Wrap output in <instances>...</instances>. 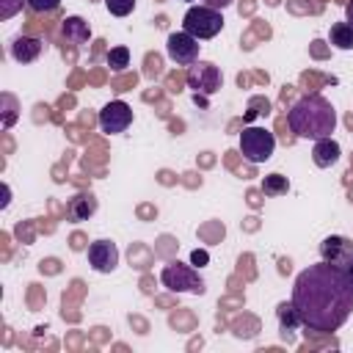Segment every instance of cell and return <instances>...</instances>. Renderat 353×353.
Segmentation results:
<instances>
[{
    "label": "cell",
    "instance_id": "2e32d148",
    "mask_svg": "<svg viewBox=\"0 0 353 353\" xmlns=\"http://www.w3.org/2000/svg\"><path fill=\"white\" fill-rule=\"evenodd\" d=\"M328 41L336 50H353V25L347 19L345 22H334L331 30H328Z\"/></svg>",
    "mask_w": 353,
    "mask_h": 353
},
{
    "label": "cell",
    "instance_id": "4fadbf2b",
    "mask_svg": "<svg viewBox=\"0 0 353 353\" xmlns=\"http://www.w3.org/2000/svg\"><path fill=\"white\" fill-rule=\"evenodd\" d=\"M61 36L69 44H85L91 39V28L83 17H66L63 25H61Z\"/></svg>",
    "mask_w": 353,
    "mask_h": 353
},
{
    "label": "cell",
    "instance_id": "5bb4252c",
    "mask_svg": "<svg viewBox=\"0 0 353 353\" xmlns=\"http://www.w3.org/2000/svg\"><path fill=\"white\" fill-rule=\"evenodd\" d=\"M41 55V41L33 39V36H17L14 44H11V58L19 61V63H30Z\"/></svg>",
    "mask_w": 353,
    "mask_h": 353
},
{
    "label": "cell",
    "instance_id": "52a82bcc",
    "mask_svg": "<svg viewBox=\"0 0 353 353\" xmlns=\"http://www.w3.org/2000/svg\"><path fill=\"white\" fill-rule=\"evenodd\" d=\"M130 124H132V108L127 102H121V99H113L99 110V130L105 135H119Z\"/></svg>",
    "mask_w": 353,
    "mask_h": 353
},
{
    "label": "cell",
    "instance_id": "277c9868",
    "mask_svg": "<svg viewBox=\"0 0 353 353\" xmlns=\"http://www.w3.org/2000/svg\"><path fill=\"white\" fill-rule=\"evenodd\" d=\"M273 149H276V135L270 130H265V127H245L240 132V154L248 163L256 165V163L270 160Z\"/></svg>",
    "mask_w": 353,
    "mask_h": 353
},
{
    "label": "cell",
    "instance_id": "5b68a950",
    "mask_svg": "<svg viewBox=\"0 0 353 353\" xmlns=\"http://www.w3.org/2000/svg\"><path fill=\"white\" fill-rule=\"evenodd\" d=\"M160 281L171 292H193V295L204 292V279L199 276V270L190 265H182V262H168L160 270Z\"/></svg>",
    "mask_w": 353,
    "mask_h": 353
},
{
    "label": "cell",
    "instance_id": "7c38bea8",
    "mask_svg": "<svg viewBox=\"0 0 353 353\" xmlns=\"http://www.w3.org/2000/svg\"><path fill=\"white\" fill-rule=\"evenodd\" d=\"M94 212H97V199H94L91 193H77V196H72L69 204H66V215H69L74 223L88 221Z\"/></svg>",
    "mask_w": 353,
    "mask_h": 353
},
{
    "label": "cell",
    "instance_id": "8992f818",
    "mask_svg": "<svg viewBox=\"0 0 353 353\" xmlns=\"http://www.w3.org/2000/svg\"><path fill=\"white\" fill-rule=\"evenodd\" d=\"M188 85L201 97H212L223 85V74L212 61H196L188 69Z\"/></svg>",
    "mask_w": 353,
    "mask_h": 353
},
{
    "label": "cell",
    "instance_id": "8fae6325",
    "mask_svg": "<svg viewBox=\"0 0 353 353\" xmlns=\"http://www.w3.org/2000/svg\"><path fill=\"white\" fill-rule=\"evenodd\" d=\"M339 154H342V149H339V143H336L334 138H320V141H314L312 160H314L317 168H331V165L339 160Z\"/></svg>",
    "mask_w": 353,
    "mask_h": 353
},
{
    "label": "cell",
    "instance_id": "ffe728a7",
    "mask_svg": "<svg viewBox=\"0 0 353 353\" xmlns=\"http://www.w3.org/2000/svg\"><path fill=\"white\" fill-rule=\"evenodd\" d=\"M25 3H28V8L36 11V14H50V11H55V8L61 6V0H25Z\"/></svg>",
    "mask_w": 353,
    "mask_h": 353
},
{
    "label": "cell",
    "instance_id": "ac0fdd59",
    "mask_svg": "<svg viewBox=\"0 0 353 353\" xmlns=\"http://www.w3.org/2000/svg\"><path fill=\"white\" fill-rule=\"evenodd\" d=\"M105 61H108V66H110L113 72H121V69H127V66H130V50H127L124 44L110 47V50H108V55H105Z\"/></svg>",
    "mask_w": 353,
    "mask_h": 353
},
{
    "label": "cell",
    "instance_id": "6da1fadb",
    "mask_svg": "<svg viewBox=\"0 0 353 353\" xmlns=\"http://www.w3.org/2000/svg\"><path fill=\"white\" fill-rule=\"evenodd\" d=\"M309 331H339L353 312V287L342 268L317 262L295 276L290 298Z\"/></svg>",
    "mask_w": 353,
    "mask_h": 353
},
{
    "label": "cell",
    "instance_id": "30bf717a",
    "mask_svg": "<svg viewBox=\"0 0 353 353\" xmlns=\"http://www.w3.org/2000/svg\"><path fill=\"white\" fill-rule=\"evenodd\" d=\"M88 265L97 273H113L119 268V248L113 240H94L88 245Z\"/></svg>",
    "mask_w": 353,
    "mask_h": 353
},
{
    "label": "cell",
    "instance_id": "7402d4cb",
    "mask_svg": "<svg viewBox=\"0 0 353 353\" xmlns=\"http://www.w3.org/2000/svg\"><path fill=\"white\" fill-rule=\"evenodd\" d=\"M190 262L201 268V265H207V262H210V254H207V251H193V254H190Z\"/></svg>",
    "mask_w": 353,
    "mask_h": 353
},
{
    "label": "cell",
    "instance_id": "cb8c5ba5",
    "mask_svg": "<svg viewBox=\"0 0 353 353\" xmlns=\"http://www.w3.org/2000/svg\"><path fill=\"white\" fill-rule=\"evenodd\" d=\"M345 19L353 25V0H350V3H347V8H345Z\"/></svg>",
    "mask_w": 353,
    "mask_h": 353
},
{
    "label": "cell",
    "instance_id": "7a4b0ae2",
    "mask_svg": "<svg viewBox=\"0 0 353 353\" xmlns=\"http://www.w3.org/2000/svg\"><path fill=\"white\" fill-rule=\"evenodd\" d=\"M287 124L298 138H331V132L336 130V110L323 94H306L290 108Z\"/></svg>",
    "mask_w": 353,
    "mask_h": 353
},
{
    "label": "cell",
    "instance_id": "e0dca14e",
    "mask_svg": "<svg viewBox=\"0 0 353 353\" xmlns=\"http://www.w3.org/2000/svg\"><path fill=\"white\" fill-rule=\"evenodd\" d=\"M287 190H290V179L281 176V174H268V176L262 179V193H265V196H281V193H287Z\"/></svg>",
    "mask_w": 353,
    "mask_h": 353
},
{
    "label": "cell",
    "instance_id": "d4e9b609",
    "mask_svg": "<svg viewBox=\"0 0 353 353\" xmlns=\"http://www.w3.org/2000/svg\"><path fill=\"white\" fill-rule=\"evenodd\" d=\"M345 273H347V281H350V287H353V259H350V265L345 268Z\"/></svg>",
    "mask_w": 353,
    "mask_h": 353
},
{
    "label": "cell",
    "instance_id": "d6986e66",
    "mask_svg": "<svg viewBox=\"0 0 353 353\" xmlns=\"http://www.w3.org/2000/svg\"><path fill=\"white\" fill-rule=\"evenodd\" d=\"M105 6L113 17H127V14H132L135 0H105Z\"/></svg>",
    "mask_w": 353,
    "mask_h": 353
},
{
    "label": "cell",
    "instance_id": "484cf974",
    "mask_svg": "<svg viewBox=\"0 0 353 353\" xmlns=\"http://www.w3.org/2000/svg\"><path fill=\"white\" fill-rule=\"evenodd\" d=\"M188 3H190V0H188Z\"/></svg>",
    "mask_w": 353,
    "mask_h": 353
},
{
    "label": "cell",
    "instance_id": "9c48e42d",
    "mask_svg": "<svg viewBox=\"0 0 353 353\" xmlns=\"http://www.w3.org/2000/svg\"><path fill=\"white\" fill-rule=\"evenodd\" d=\"M320 259L345 270L350 265V259H353V240L350 237H342V234H328L320 243Z\"/></svg>",
    "mask_w": 353,
    "mask_h": 353
},
{
    "label": "cell",
    "instance_id": "ba28073f",
    "mask_svg": "<svg viewBox=\"0 0 353 353\" xmlns=\"http://www.w3.org/2000/svg\"><path fill=\"white\" fill-rule=\"evenodd\" d=\"M165 52H168V58H171L174 63L190 66V63L199 61V39H193V36L185 33V30H176V33H171V36L165 39Z\"/></svg>",
    "mask_w": 353,
    "mask_h": 353
},
{
    "label": "cell",
    "instance_id": "603a6c76",
    "mask_svg": "<svg viewBox=\"0 0 353 353\" xmlns=\"http://www.w3.org/2000/svg\"><path fill=\"white\" fill-rule=\"evenodd\" d=\"M234 0H207V6H212V8H218V11H223L226 6H232Z\"/></svg>",
    "mask_w": 353,
    "mask_h": 353
},
{
    "label": "cell",
    "instance_id": "44dd1931",
    "mask_svg": "<svg viewBox=\"0 0 353 353\" xmlns=\"http://www.w3.org/2000/svg\"><path fill=\"white\" fill-rule=\"evenodd\" d=\"M19 8H22V0H3V8H0V19H8V17H14Z\"/></svg>",
    "mask_w": 353,
    "mask_h": 353
},
{
    "label": "cell",
    "instance_id": "9a60e30c",
    "mask_svg": "<svg viewBox=\"0 0 353 353\" xmlns=\"http://www.w3.org/2000/svg\"><path fill=\"white\" fill-rule=\"evenodd\" d=\"M276 317H279V328L284 331V334H290V331H295L298 325H303V320H301V314H298V309H295V303L290 301H281L279 306H276Z\"/></svg>",
    "mask_w": 353,
    "mask_h": 353
},
{
    "label": "cell",
    "instance_id": "3957f363",
    "mask_svg": "<svg viewBox=\"0 0 353 353\" xmlns=\"http://www.w3.org/2000/svg\"><path fill=\"white\" fill-rule=\"evenodd\" d=\"M182 30L193 39H212L223 30V14L212 6H190L182 17Z\"/></svg>",
    "mask_w": 353,
    "mask_h": 353
}]
</instances>
